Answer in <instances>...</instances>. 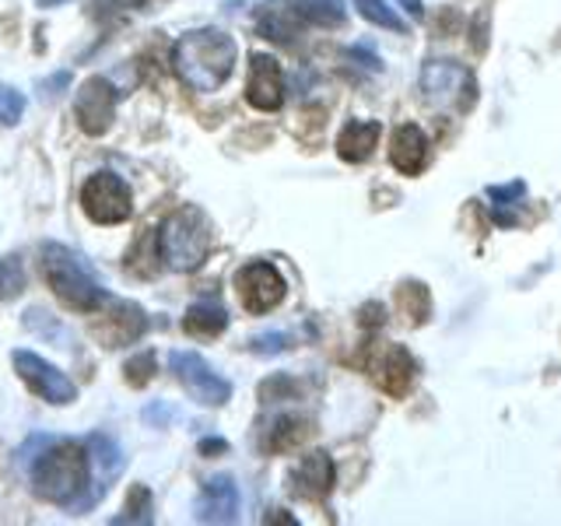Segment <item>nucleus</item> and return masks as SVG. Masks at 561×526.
Returning a JSON list of instances; mask_svg holds the SVG:
<instances>
[{"label":"nucleus","instance_id":"f257e3e1","mask_svg":"<svg viewBox=\"0 0 561 526\" xmlns=\"http://www.w3.org/2000/svg\"><path fill=\"white\" fill-rule=\"evenodd\" d=\"M43 449L32 464V491L43 502L88 513L110 491L123 470V453L110 435L88 438H39Z\"/></svg>","mask_w":561,"mask_h":526},{"label":"nucleus","instance_id":"f03ea898","mask_svg":"<svg viewBox=\"0 0 561 526\" xmlns=\"http://www.w3.org/2000/svg\"><path fill=\"white\" fill-rule=\"evenodd\" d=\"M236 39L221 28L186 32L172 49V70L190 92H218L236 70Z\"/></svg>","mask_w":561,"mask_h":526},{"label":"nucleus","instance_id":"7ed1b4c3","mask_svg":"<svg viewBox=\"0 0 561 526\" xmlns=\"http://www.w3.org/2000/svg\"><path fill=\"white\" fill-rule=\"evenodd\" d=\"M43 274L49 281V288L57 291V298L75 312H99L110 302V291L102 288L99 274L88 267V260L78 256L75 250H67L60 242L43 245Z\"/></svg>","mask_w":561,"mask_h":526},{"label":"nucleus","instance_id":"20e7f679","mask_svg":"<svg viewBox=\"0 0 561 526\" xmlns=\"http://www.w3.org/2000/svg\"><path fill=\"white\" fill-rule=\"evenodd\" d=\"M207 253H210V225L201 207L186 204L165 218L162 232H158V256L165 260V267L190 274L207 260Z\"/></svg>","mask_w":561,"mask_h":526},{"label":"nucleus","instance_id":"39448f33","mask_svg":"<svg viewBox=\"0 0 561 526\" xmlns=\"http://www.w3.org/2000/svg\"><path fill=\"white\" fill-rule=\"evenodd\" d=\"M421 92L435 110L467 113L478 105V81H473L467 64L456 60H428L421 70Z\"/></svg>","mask_w":561,"mask_h":526},{"label":"nucleus","instance_id":"423d86ee","mask_svg":"<svg viewBox=\"0 0 561 526\" xmlns=\"http://www.w3.org/2000/svg\"><path fill=\"white\" fill-rule=\"evenodd\" d=\"M81 204H84V215L99 225H119L134 215L130 186L123 183L116 172H95L92 180L81 186Z\"/></svg>","mask_w":561,"mask_h":526},{"label":"nucleus","instance_id":"0eeeda50","mask_svg":"<svg viewBox=\"0 0 561 526\" xmlns=\"http://www.w3.org/2000/svg\"><path fill=\"white\" fill-rule=\"evenodd\" d=\"M172 373L180 376L190 397L207 403V408H221V403H228V397H232V382L218 376L215 368L201 355H193V351H172Z\"/></svg>","mask_w":561,"mask_h":526},{"label":"nucleus","instance_id":"6e6552de","mask_svg":"<svg viewBox=\"0 0 561 526\" xmlns=\"http://www.w3.org/2000/svg\"><path fill=\"white\" fill-rule=\"evenodd\" d=\"M236 291L242 298V306L260 316V312H271L280 298H285L288 285H285V277L277 274L274 263L253 260L236 274Z\"/></svg>","mask_w":561,"mask_h":526},{"label":"nucleus","instance_id":"1a4fd4ad","mask_svg":"<svg viewBox=\"0 0 561 526\" xmlns=\"http://www.w3.org/2000/svg\"><path fill=\"white\" fill-rule=\"evenodd\" d=\"M368 376L376 379V386L390 397H403L414 382V358L403 344H376L373 355L365 358Z\"/></svg>","mask_w":561,"mask_h":526},{"label":"nucleus","instance_id":"9d476101","mask_svg":"<svg viewBox=\"0 0 561 526\" xmlns=\"http://www.w3.org/2000/svg\"><path fill=\"white\" fill-rule=\"evenodd\" d=\"M14 373L28 382V390H35L49 403H75V397H78L75 382H70L57 365L32 355V351H14Z\"/></svg>","mask_w":561,"mask_h":526},{"label":"nucleus","instance_id":"9b49d317","mask_svg":"<svg viewBox=\"0 0 561 526\" xmlns=\"http://www.w3.org/2000/svg\"><path fill=\"white\" fill-rule=\"evenodd\" d=\"M116 99L119 92L113 88V81H105V78H88L81 84V92L75 99V110H78V119H81V127L84 134H105L113 127V119H116Z\"/></svg>","mask_w":561,"mask_h":526},{"label":"nucleus","instance_id":"f8f14e48","mask_svg":"<svg viewBox=\"0 0 561 526\" xmlns=\"http://www.w3.org/2000/svg\"><path fill=\"white\" fill-rule=\"evenodd\" d=\"M245 99H250V105L260 113H274V110H280V102H285V75H280V64L271 57V53H256L250 60Z\"/></svg>","mask_w":561,"mask_h":526},{"label":"nucleus","instance_id":"ddd939ff","mask_svg":"<svg viewBox=\"0 0 561 526\" xmlns=\"http://www.w3.org/2000/svg\"><path fill=\"white\" fill-rule=\"evenodd\" d=\"M99 316V312H92ZM148 327V316L140 306L134 302H110V312L99 316V320L92 323L95 338L105 344V347H123V344H134L140 333H145Z\"/></svg>","mask_w":561,"mask_h":526},{"label":"nucleus","instance_id":"4468645a","mask_svg":"<svg viewBox=\"0 0 561 526\" xmlns=\"http://www.w3.org/2000/svg\"><path fill=\"white\" fill-rule=\"evenodd\" d=\"M333 481H337V470H333V460L327 453L302 456V460H298L288 473L291 495L306 499V502H323L333 491Z\"/></svg>","mask_w":561,"mask_h":526},{"label":"nucleus","instance_id":"2eb2a0df","mask_svg":"<svg viewBox=\"0 0 561 526\" xmlns=\"http://www.w3.org/2000/svg\"><path fill=\"white\" fill-rule=\"evenodd\" d=\"M239 519V484L228 473H215L197 499V523H236Z\"/></svg>","mask_w":561,"mask_h":526},{"label":"nucleus","instance_id":"dca6fc26","mask_svg":"<svg viewBox=\"0 0 561 526\" xmlns=\"http://www.w3.org/2000/svg\"><path fill=\"white\" fill-rule=\"evenodd\" d=\"M428 155H432V145H428L425 130H421L417 123H400V127L393 130V140H390L393 169L403 175H417V172H425Z\"/></svg>","mask_w":561,"mask_h":526},{"label":"nucleus","instance_id":"f3484780","mask_svg":"<svg viewBox=\"0 0 561 526\" xmlns=\"http://www.w3.org/2000/svg\"><path fill=\"white\" fill-rule=\"evenodd\" d=\"M256 32L263 35V39L277 43V46H291L298 39L295 8L280 4V0H267L263 8H256Z\"/></svg>","mask_w":561,"mask_h":526},{"label":"nucleus","instance_id":"a211bd4d","mask_svg":"<svg viewBox=\"0 0 561 526\" xmlns=\"http://www.w3.org/2000/svg\"><path fill=\"white\" fill-rule=\"evenodd\" d=\"M379 134H382V127L376 119H351L347 127L341 130V137H337V155L344 158V162H365L368 155L376 151V145H379Z\"/></svg>","mask_w":561,"mask_h":526},{"label":"nucleus","instance_id":"6ab92c4d","mask_svg":"<svg viewBox=\"0 0 561 526\" xmlns=\"http://www.w3.org/2000/svg\"><path fill=\"white\" fill-rule=\"evenodd\" d=\"M312 435V421L302 414H280L274 425L263 435V449L267 453H288L295 446H302Z\"/></svg>","mask_w":561,"mask_h":526},{"label":"nucleus","instance_id":"aec40b11","mask_svg":"<svg viewBox=\"0 0 561 526\" xmlns=\"http://www.w3.org/2000/svg\"><path fill=\"white\" fill-rule=\"evenodd\" d=\"M228 327V312L218 306V302H193L183 316V330L190 338H218V333Z\"/></svg>","mask_w":561,"mask_h":526},{"label":"nucleus","instance_id":"412c9836","mask_svg":"<svg viewBox=\"0 0 561 526\" xmlns=\"http://www.w3.org/2000/svg\"><path fill=\"white\" fill-rule=\"evenodd\" d=\"M291 8L298 18H306L309 25L320 28H341L347 22L344 0H291Z\"/></svg>","mask_w":561,"mask_h":526},{"label":"nucleus","instance_id":"4be33fe9","mask_svg":"<svg viewBox=\"0 0 561 526\" xmlns=\"http://www.w3.org/2000/svg\"><path fill=\"white\" fill-rule=\"evenodd\" d=\"M397 302H400L403 316H408V323H414V327L428 323V316H432V295H428L425 285H421V281H403L400 291H397Z\"/></svg>","mask_w":561,"mask_h":526},{"label":"nucleus","instance_id":"5701e85b","mask_svg":"<svg viewBox=\"0 0 561 526\" xmlns=\"http://www.w3.org/2000/svg\"><path fill=\"white\" fill-rule=\"evenodd\" d=\"M488 197L495 204V221L499 225H516V218L508 215V207H516L526 197V183H505V186H488Z\"/></svg>","mask_w":561,"mask_h":526},{"label":"nucleus","instance_id":"b1692460","mask_svg":"<svg viewBox=\"0 0 561 526\" xmlns=\"http://www.w3.org/2000/svg\"><path fill=\"white\" fill-rule=\"evenodd\" d=\"M113 523L116 526L119 523H151V491L145 484H134L127 495V505H123V513Z\"/></svg>","mask_w":561,"mask_h":526},{"label":"nucleus","instance_id":"393cba45","mask_svg":"<svg viewBox=\"0 0 561 526\" xmlns=\"http://www.w3.org/2000/svg\"><path fill=\"white\" fill-rule=\"evenodd\" d=\"M25 291V267L18 256H4L0 260V302H11Z\"/></svg>","mask_w":561,"mask_h":526},{"label":"nucleus","instance_id":"a878e982","mask_svg":"<svg viewBox=\"0 0 561 526\" xmlns=\"http://www.w3.org/2000/svg\"><path fill=\"white\" fill-rule=\"evenodd\" d=\"M355 8H358V14L365 18V22H373L379 28H390V32H403V28H408L393 14V8L386 4V0H355Z\"/></svg>","mask_w":561,"mask_h":526},{"label":"nucleus","instance_id":"bb28decb","mask_svg":"<svg viewBox=\"0 0 561 526\" xmlns=\"http://www.w3.org/2000/svg\"><path fill=\"white\" fill-rule=\"evenodd\" d=\"M123 373H127V382L130 386H148L158 373V358H154V351H140V355H134L127 365H123Z\"/></svg>","mask_w":561,"mask_h":526},{"label":"nucleus","instance_id":"cd10ccee","mask_svg":"<svg viewBox=\"0 0 561 526\" xmlns=\"http://www.w3.org/2000/svg\"><path fill=\"white\" fill-rule=\"evenodd\" d=\"M25 113V95L11 84H0V123H18Z\"/></svg>","mask_w":561,"mask_h":526},{"label":"nucleus","instance_id":"c85d7f7f","mask_svg":"<svg viewBox=\"0 0 561 526\" xmlns=\"http://www.w3.org/2000/svg\"><path fill=\"white\" fill-rule=\"evenodd\" d=\"M250 347L256 351V355H280V351L291 347V338L288 333H260V338L250 341Z\"/></svg>","mask_w":561,"mask_h":526},{"label":"nucleus","instance_id":"c756f323","mask_svg":"<svg viewBox=\"0 0 561 526\" xmlns=\"http://www.w3.org/2000/svg\"><path fill=\"white\" fill-rule=\"evenodd\" d=\"M25 327L46 333V338H64V330L53 327V320H49V312H46V309H28V312H25Z\"/></svg>","mask_w":561,"mask_h":526},{"label":"nucleus","instance_id":"7c9ffc66","mask_svg":"<svg viewBox=\"0 0 561 526\" xmlns=\"http://www.w3.org/2000/svg\"><path fill=\"white\" fill-rule=\"evenodd\" d=\"M225 449H228L225 438H204V443H201V453H204V456H218V453H225Z\"/></svg>","mask_w":561,"mask_h":526},{"label":"nucleus","instance_id":"2f4dec72","mask_svg":"<svg viewBox=\"0 0 561 526\" xmlns=\"http://www.w3.org/2000/svg\"><path fill=\"white\" fill-rule=\"evenodd\" d=\"M70 81V75H67V70H64V75H57V78H53V81H46L43 84V95H57V92H53V88H64Z\"/></svg>","mask_w":561,"mask_h":526},{"label":"nucleus","instance_id":"473e14b6","mask_svg":"<svg viewBox=\"0 0 561 526\" xmlns=\"http://www.w3.org/2000/svg\"><path fill=\"white\" fill-rule=\"evenodd\" d=\"M403 11H411V18H421L425 14V8H421V0H400Z\"/></svg>","mask_w":561,"mask_h":526},{"label":"nucleus","instance_id":"72a5a7b5","mask_svg":"<svg viewBox=\"0 0 561 526\" xmlns=\"http://www.w3.org/2000/svg\"><path fill=\"white\" fill-rule=\"evenodd\" d=\"M43 8H57V4H64V0H39Z\"/></svg>","mask_w":561,"mask_h":526}]
</instances>
